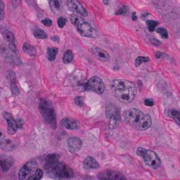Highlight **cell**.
<instances>
[{
	"label": "cell",
	"mask_w": 180,
	"mask_h": 180,
	"mask_svg": "<svg viewBox=\"0 0 180 180\" xmlns=\"http://www.w3.org/2000/svg\"><path fill=\"white\" fill-rule=\"evenodd\" d=\"M20 2H21V0H12V3L13 6H15V7H17L20 4Z\"/></svg>",
	"instance_id": "obj_37"
},
{
	"label": "cell",
	"mask_w": 180,
	"mask_h": 180,
	"mask_svg": "<svg viewBox=\"0 0 180 180\" xmlns=\"http://www.w3.org/2000/svg\"><path fill=\"white\" fill-rule=\"evenodd\" d=\"M67 5L71 11L78 15L85 17L88 14L86 9L84 7V5L80 3L79 0H67Z\"/></svg>",
	"instance_id": "obj_9"
},
{
	"label": "cell",
	"mask_w": 180,
	"mask_h": 180,
	"mask_svg": "<svg viewBox=\"0 0 180 180\" xmlns=\"http://www.w3.org/2000/svg\"><path fill=\"white\" fill-rule=\"evenodd\" d=\"M137 155L142 157L145 164L153 169H157L161 165L160 158L157 156V153L152 150L139 148L137 149Z\"/></svg>",
	"instance_id": "obj_5"
},
{
	"label": "cell",
	"mask_w": 180,
	"mask_h": 180,
	"mask_svg": "<svg viewBox=\"0 0 180 180\" xmlns=\"http://www.w3.org/2000/svg\"><path fill=\"white\" fill-rule=\"evenodd\" d=\"M1 148L4 149V150H7V151H10V150H12V149L15 148V145L13 144V142L9 140V139H5L2 133L1 135Z\"/></svg>",
	"instance_id": "obj_20"
},
{
	"label": "cell",
	"mask_w": 180,
	"mask_h": 180,
	"mask_svg": "<svg viewBox=\"0 0 180 180\" xmlns=\"http://www.w3.org/2000/svg\"><path fill=\"white\" fill-rule=\"evenodd\" d=\"M127 10H128V8L126 7V6H123L121 9H119V10L117 12H116V14H117V15H119V14H124V13H126V12H127Z\"/></svg>",
	"instance_id": "obj_34"
},
{
	"label": "cell",
	"mask_w": 180,
	"mask_h": 180,
	"mask_svg": "<svg viewBox=\"0 0 180 180\" xmlns=\"http://www.w3.org/2000/svg\"><path fill=\"white\" fill-rule=\"evenodd\" d=\"M91 52L92 53V55H93L97 59L100 60L102 62H107V61H109V54H108L106 51L103 50V49L99 48V47H92V48L91 49Z\"/></svg>",
	"instance_id": "obj_14"
},
{
	"label": "cell",
	"mask_w": 180,
	"mask_h": 180,
	"mask_svg": "<svg viewBox=\"0 0 180 180\" xmlns=\"http://www.w3.org/2000/svg\"><path fill=\"white\" fill-rule=\"evenodd\" d=\"M33 35L36 38H38V39H46V38H47V33L43 31V30L39 29V28H37V29H35L33 31Z\"/></svg>",
	"instance_id": "obj_25"
},
{
	"label": "cell",
	"mask_w": 180,
	"mask_h": 180,
	"mask_svg": "<svg viewBox=\"0 0 180 180\" xmlns=\"http://www.w3.org/2000/svg\"><path fill=\"white\" fill-rule=\"evenodd\" d=\"M59 158H60V157L57 154H51V155H49L46 157L44 168L47 170L48 172H50L55 168V165L59 163Z\"/></svg>",
	"instance_id": "obj_12"
},
{
	"label": "cell",
	"mask_w": 180,
	"mask_h": 180,
	"mask_svg": "<svg viewBox=\"0 0 180 180\" xmlns=\"http://www.w3.org/2000/svg\"><path fill=\"white\" fill-rule=\"evenodd\" d=\"M171 116L175 119V121L180 126V111L172 110L171 112Z\"/></svg>",
	"instance_id": "obj_26"
},
{
	"label": "cell",
	"mask_w": 180,
	"mask_h": 180,
	"mask_svg": "<svg viewBox=\"0 0 180 180\" xmlns=\"http://www.w3.org/2000/svg\"><path fill=\"white\" fill-rule=\"evenodd\" d=\"M86 89L96 93L102 94L105 91V85L101 78L98 77H93L87 82Z\"/></svg>",
	"instance_id": "obj_8"
},
{
	"label": "cell",
	"mask_w": 180,
	"mask_h": 180,
	"mask_svg": "<svg viewBox=\"0 0 180 180\" xmlns=\"http://www.w3.org/2000/svg\"><path fill=\"white\" fill-rule=\"evenodd\" d=\"M84 167L87 170H95V169L99 168V164L94 157H88L85 159Z\"/></svg>",
	"instance_id": "obj_18"
},
{
	"label": "cell",
	"mask_w": 180,
	"mask_h": 180,
	"mask_svg": "<svg viewBox=\"0 0 180 180\" xmlns=\"http://www.w3.org/2000/svg\"><path fill=\"white\" fill-rule=\"evenodd\" d=\"M4 17V3L1 2V19Z\"/></svg>",
	"instance_id": "obj_38"
},
{
	"label": "cell",
	"mask_w": 180,
	"mask_h": 180,
	"mask_svg": "<svg viewBox=\"0 0 180 180\" xmlns=\"http://www.w3.org/2000/svg\"><path fill=\"white\" fill-rule=\"evenodd\" d=\"M103 3H104L106 5H109L110 0H103Z\"/></svg>",
	"instance_id": "obj_42"
},
{
	"label": "cell",
	"mask_w": 180,
	"mask_h": 180,
	"mask_svg": "<svg viewBox=\"0 0 180 180\" xmlns=\"http://www.w3.org/2000/svg\"><path fill=\"white\" fill-rule=\"evenodd\" d=\"M149 61V57H144V56H139L135 59V66L138 67L143 63H148Z\"/></svg>",
	"instance_id": "obj_27"
},
{
	"label": "cell",
	"mask_w": 180,
	"mask_h": 180,
	"mask_svg": "<svg viewBox=\"0 0 180 180\" xmlns=\"http://www.w3.org/2000/svg\"><path fill=\"white\" fill-rule=\"evenodd\" d=\"M42 176H43V172H42V171H41L40 169H38V170H37V171H36V173H35V175H34V177H33V180L40 179V178H42Z\"/></svg>",
	"instance_id": "obj_31"
},
{
	"label": "cell",
	"mask_w": 180,
	"mask_h": 180,
	"mask_svg": "<svg viewBox=\"0 0 180 180\" xmlns=\"http://www.w3.org/2000/svg\"><path fill=\"white\" fill-rule=\"evenodd\" d=\"M137 19V18H136V13L135 12H133V20H136Z\"/></svg>",
	"instance_id": "obj_43"
},
{
	"label": "cell",
	"mask_w": 180,
	"mask_h": 180,
	"mask_svg": "<svg viewBox=\"0 0 180 180\" xmlns=\"http://www.w3.org/2000/svg\"><path fill=\"white\" fill-rule=\"evenodd\" d=\"M22 48H23L24 52H25L26 54H27V55H34L35 54H36V50H35V47H33V45H31V44L27 43V42L24 43L23 47H22Z\"/></svg>",
	"instance_id": "obj_21"
},
{
	"label": "cell",
	"mask_w": 180,
	"mask_h": 180,
	"mask_svg": "<svg viewBox=\"0 0 180 180\" xmlns=\"http://www.w3.org/2000/svg\"><path fill=\"white\" fill-rule=\"evenodd\" d=\"M112 91L114 97L119 101L122 103H130L133 101L136 95V88L133 83L123 80L116 79L113 80L111 85Z\"/></svg>",
	"instance_id": "obj_1"
},
{
	"label": "cell",
	"mask_w": 180,
	"mask_h": 180,
	"mask_svg": "<svg viewBox=\"0 0 180 180\" xmlns=\"http://www.w3.org/2000/svg\"><path fill=\"white\" fill-rule=\"evenodd\" d=\"M41 22H42V24H43L44 26H51L52 24H53L52 20L49 19H44Z\"/></svg>",
	"instance_id": "obj_33"
},
{
	"label": "cell",
	"mask_w": 180,
	"mask_h": 180,
	"mask_svg": "<svg viewBox=\"0 0 180 180\" xmlns=\"http://www.w3.org/2000/svg\"><path fill=\"white\" fill-rule=\"evenodd\" d=\"M124 119L127 125L138 130H146L151 126V118L137 108L127 110L124 113Z\"/></svg>",
	"instance_id": "obj_2"
},
{
	"label": "cell",
	"mask_w": 180,
	"mask_h": 180,
	"mask_svg": "<svg viewBox=\"0 0 180 180\" xmlns=\"http://www.w3.org/2000/svg\"><path fill=\"white\" fill-rule=\"evenodd\" d=\"M144 103H145V106H154V101L152 99H145Z\"/></svg>",
	"instance_id": "obj_35"
},
{
	"label": "cell",
	"mask_w": 180,
	"mask_h": 180,
	"mask_svg": "<svg viewBox=\"0 0 180 180\" xmlns=\"http://www.w3.org/2000/svg\"><path fill=\"white\" fill-rule=\"evenodd\" d=\"M39 110L41 116L49 126L53 128L56 127V115L52 104L49 101L42 99L39 105Z\"/></svg>",
	"instance_id": "obj_3"
},
{
	"label": "cell",
	"mask_w": 180,
	"mask_h": 180,
	"mask_svg": "<svg viewBox=\"0 0 180 180\" xmlns=\"http://www.w3.org/2000/svg\"><path fill=\"white\" fill-rule=\"evenodd\" d=\"M73 59H74V55H73V53H72V51L71 50H67L65 53H64V55H63V61L64 63H71L72 61H73Z\"/></svg>",
	"instance_id": "obj_23"
},
{
	"label": "cell",
	"mask_w": 180,
	"mask_h": 180,
	"mask_svg": "<svg viewBox=\"0 0 180 180\" xmlns=\"http://www.w3.org/2000/svg\"><path fill=\"white\" fill-rule=\"evenodd\" d=\"M61 124L63 126H64L67 129H78L79 127V124L78 121L72 119H69V118H64L62 119Z\"/></svg>",
	"instance_id": "obj_17"
},
{
	"label": "cell",
	"mask_w": 180,
	"mask_h": 180,
	"mask_svg": "<svg viewBox=\"0 0 180 180\" xmlns=\"http://www.w3.org/2000/svg\"><path fill=\"white\" fill-rule=\"evenodd\" d=\"M13 159L12 157H6V156H1L0 157V165L3 170V171H7L10 170V168L13 164Z\"/></svg>",
	"instance_id": "obj_16"
},
{
	"label": "cell",
	"mask_w": 180,
	"mask_h": 180,
	"mask_svg": "<svg viewBox=\"0 0 180 180\" xmlns=\"http://www.w3.org/2000/svg\"><path fill=\"white\" fill-rule=\"evenodd\" d=\"M52 40H54V41H57V42H59V37L58 36H54Z\"/></svg>",
	"instance_id": "obj_40"
},
{
	"label": "cell",
	"mask_w": 180,
	"mask_h": 180,
	"mask_svg": "<svg viewBox=\"0 0 180 180\" xmlns=\"http://www.w3.org/2000/svg\"><path fill=\"white\" fill-rule=\"evenodd\" d=\"M4 117L5 119V120L7 121V129H8V133L10 134H13V133H16L17 129H18V124H17V121L13 119V117L9 113V112H4Z\"/></svg>",
	"instance_id": "obj_13"
},
{
	"label": "cell",
	"mask_w": 180,
	"mask_h": 180,
	"mask_svg": "<svg viewBox=\"0 0 180 180\" xmlns=\"http://www.w3.org/2000/svg\"><path fill=\"white\" fill-rule=\"evenodd\" d=\"M66 22H67L66 19H65V18H63V17L59 18V19H58V21H57L58 26H59V27H60V28H63V26L66 25Z\"/></svg>",
	"instance_id": "obj_32"
},
{
	"label": "cell",
	"mask_w": 180,
	"mask_h": 180,
	"mask_svg": "<svg viewBox=\"0 0 180 180\" xmlns=\"http://www.w3.org/2000/svg\"><path fill=\"white\" fill-rule=\"evenodd\" d=\"M162 56V53L161 52H157V54H156V58H159V57H161Z\"/></svg>",
	"instance_id": "obj_41"
},
{
	"label": "cell",
	"mask_w": 180,
	"mask_h": 180,
	"mask_svg": "<svg viewBox=\"0 0 180 180\" xmlns=\"http://www.w3.org/2000/svg\"><path fill=\"white\" fill-rule=\"evenodd\" d=\"M98 178L100 179H110V180H119L125 179V177L121 173L115 171H111L107 170L103 172L99 173L98 175Z\"/></svg>",
	"instance_id": "obj_11"
},
{
	"label": "cell",
	"mask_w": 180,
	"mask_h": 180,
	"mask_svg": "<svg viewBox=\"0 0 180 180\" xmlns=\"http://www.w3.org/2000/svg\"><path fill=\"white\" fill-rule=\"evenodd\" d=\"M75 102H76V104H77V105H78V106H82V105H83V103H84V100H83V99H82V98L78 97V98H76V99H75Z\"/></svg>",
	"instance_id": "obj_36"
},
{
	"label": "cell",
	"mask_w": 180,
	"mask_h": 180,
	"mask_svg": "<svg viewBox=\"0 0 180 180\" xmlns=\"http://www.w3.org/2000/svg\"><path fill=\"white\" fill-rule=\"evenodd\" d=\"M106 114H107V116H108L110 119V128L111 129L115 128L118 126V124L119 123V121H120V114H119L118 109L116 107H114V106H112L111 109L110 108L107 109Z\"/></svg>",
	"instance_id": "obj_10"
},
{
	"label": "cell",
	"mask_w": 180,
	"mask_h": 180,
	"mask_svg": "<svg viewBox=\"0 0 180 180\" xmlns=\"http://www.w3.org/2000/svg\"><path fill=\"white\" fill-rule=\"evenodd\" d=\"M58 53V49L56 47H49L47 48V58L49 61H54Z\"/></svg>",
	"instance_id": "obj_24"
},
{
	"label": "cell",
	"mask_w": 180,
	"mask_h": 180,
	"mask_svg": "<svg viewBox=\"0 0 180 180\" xmlns=\"http://www.w3.org/2000/svg\"><path fill=\"white\" fill-rule=\"evenodd\" d=\"M157 32L162 36V38H164V39H167L168 38V32L167 30L164 28V27H159V28H157Z\"/></svg>",
	"instance_id": "obj_29"
},
{
	"label": "cell",
	"mask_w": 180,
	"mask_h": 180,
	"mask_svg": "<svg viewBox=\"0 0 180 180\" xmlns=\"http://www.w3.org/2000/svg\"><path fill=\"white\" fill-rule=\"evenodd\" d=\"M71 19L72 24H74L78 29V31L80 33V34H82L83 36L85 37H94L96 33L93 27L89 23L85 22L81 17L78 15H72L71 16Z\"/></svg>",
	"instance_id": "obj_4"
},
{
	"label": "cell",
	"mask_w": 180,
	"mask_h": 180,
	"mask_svg": "<svg viewBox=\"0 0 180 180\" xmlns=\"http://www.w3.org/2000/svg\"><path fill=\"white\" fill-rule=\"evenodd\" d=\"M157 25H158V22L155 21V20H148L147 21V26H148V28L150 32L154 31Z\"/></svg>",
	"instance_id": "obj_28"
},
{
	"label": "cell",
	"mask_w": 180,
	"mask_h": 180,
	"mask_svg": "<svg viewBox=\"0 0 180 180\" xmlns=\"http://www.w3.org/2000/svg\"><path fill=\"white\" fill-rule=\"evenodd\" d=\"M12 85H11V90H12V94L14 95V96H17V95H19V89H18V87L16 85L15 82L13 83V81H12Z\"/></svg>",
	"instance_id": "obj_30"
},
{
	"label": "cell",
	"mask_w": 180,
	"mask_h": 180,
	"mask_svg": "<svg viewBox=\"0 0 180 180\" xmlns=\"http://www.w3.org/2000/svg\"><path fill=\"white\" fill-rule=\"evenodd\" d=\"M49 5L54 13L57 14L63 10V1L62 0H49Z\"/></svg>",
	"instance_id": "obj_19"
},
{
	"label": "cell",
	"mask_w": 180,
	"mask_h": 180,
	"mask_svg": "<svg viewBox=\"0 0 180 180\" xmlns=\"http://www.w3.org/2000/svg\"><path fill=\"white\" fill-rule=\"evenodd\" d=\"M38 170V165L35 162H28L20 169L19 172V178L21 180L33 179Z\"/></svg>",
	"instance_id": "obj_7"
},
{
	"label": "cell",
	"mask_w": 180,
	"mask_h": 180,
	"mask_svg": "<svg viewBox=\"0 0 180 180\" xmlns=\"http://www.w3.org/2000/svg\"><path fill=\"white\" fill-rule=\"evenodd\" d=\"M50 172L56 178H71L74 176L72 169L64 163H58Z\"/></svg>",
	"instance_id": "obj_6"
},
{
	"label": "cell",
	"mask_w": 180,
	"mask_h": 180,
	"mask_svg": "<svg viewBox=\"0 0 180 180\" xmlns=\"http://www.w3.org/2000/svg\"><path fill=\"white\" fill-rule=\"evenodd\" d=\"M68 148L71 152H78L82 148V141L78 137H71L67 141Z\"/></svg>",
	"instance_id": "obj_15"
},
{
	"label": "cell",
	"mask_w": 180,
	"mask_h": 180,
	"mask_svg": "<svg viewBox=\"0 0 180 180\" xmlns=\"http://www.w3.org/2000/svg\"><path fill=\"white\" fill-rule=\"evenodd\" d=\"M3 36H4L5 39L7 40L9 44H15V37H14V34H13L11 31H8V30L4 31V33H3Z\"/></svg>",
	"instance_id": "obj_22"
},
{
	"label": "cell",
	"mask_w": 180,
	"mask_h": 180,
	"mask_svg": "<svg viewBox=\"0 0 180 180\" xmlns=\"http://www.w3.org/2000/svg\"><path fill=\"white\" fill-rule=\"evenodd\" d=\"M151 42H152L153 44H157V45H159V44H160V42H159V41H157V40H154V39H151Z\"/></svg>",
	"instance_id": "obj_39"
}]
</instances>
